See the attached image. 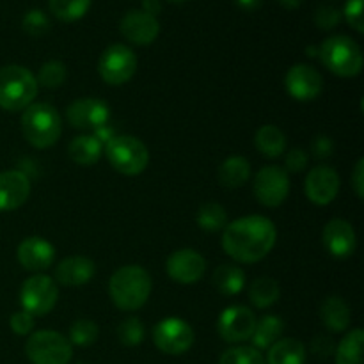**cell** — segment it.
I'll use <instances>...</instances> for the list:
<instances>
[{"label": "cell", "instance_id": "1", "mask_svg": "<svg viewBox=\"0 0 364 364\" xmlns=\"http://www.w3.org/2000/svg\"><path fill=\"white\" fill-rule=\"evenodd\" d=\"M277 230L263 215H249L233 220L223 231V249L238 263H256L274 249Z\"/></svg>", "mask_w": 364, "mask_h": 364}, {"label": "cell", "instance_id": "2", "mask_svg": "<svg viewBox=\"0 0 364 364\" xmlns=\"http://www.w3.org/2000/svg\"><path fill=\"white\" fill-rule=\"evenodd\" d=\"M151 276L139 265L121 267L109 281L110 299L123 311L142 308L151 295Z\"/></svg>", "mask_w": 364, "mask_h": 364}, {"label": "cell", "instance_id": "3", "mask_svg": "<svg viewBox=\"0 0 364 364\" xmlns=\"http://www.w3.org/2000/svg\"><path fill=\"white\" fill-rule=\"evenodd\" d=\"M21 134L25 141L38 149H46L59 141L63 119L50 103H31L21 114Z\"/></svg>", "mask_w": 364, "mask_h": 364}, {"label": "cell", "instance_id": "4", "mask_svg": "<svg viewBox=\"0 0 364 364\" xmlns=\"http://www.w3.org/2000/svg\"><path fill=\"white\" fill-rule=\"evenodd\" d=\"M38 80L31 70L16 64L0 68V109L7 112L25 110L38 96Z\"/></svg>", "mask_w": 364, "mask_h": 364}, {"label": "cell", "instance_id": "5", "mask_svg": "<svg viewBox=\"0 0 364 364\" xmlns=\"http://www.w3.org/2000/svg\"><path fill=\"white\" fill-rule=\"evenodd\" d=\"M318 57L323 66L338 77H358L363 70V52L348 36H331L320 45Z\"/></svg>", "mask_w": 364, "mask_h": 364}, {"label": "cell", "instance_id": "6", "mask_svg": "<svg viewBox=\"0 0 364 364\" xmlns=\"http://www.w3.org/2000/svg\"><path fill=\"white\" fill-rule=\"evenodd\" d=\"M105 156L112 169L124 176L144 173L149 164V151L144 142L132 135H112L107 141Z\"/></svg>", "mask_w": 364, "mask_h": 364}, {"label": "cell", "instance_id": "7", "mask_svg": "<svg viewBox=\"0 0 364 364\" xmlns=\"http://www.w3.org/2000/svg\"><path fill=\"white\" fill-rule=\"evenodd\" d=\"M25 354L32 364H68L73 345L57 331H38L25 343Z\"/></svg>", "mask_w": 364, "mask_h": 364}, {"label": "cell", "instance_id": "8", "mask_svg": "<svg viewBox=\"0 0 364 364\" xmlns=\"http://www.w3.org/2000/svg\"><path fill=\"white\" fill-rule=\"evenodd\" d=\"M59 299V288L52 277L45 274H36L28 277L20 290V302L25 311L32 316H45L55 308Z\"/></svg>", "mask_w": 364, "mask_h": 364}, {"label": "cell", "instance_id": "9", "mask_svg": "<svg viewBox=\"0 0 364 364\" xmlns=\"http://www.w3.org/2000/svg\"><path fill=\"white\" fill-rule=\"evenodd\" d=\"M98 71L109 85H123L134 78L137 71V57L124 45H112L103 50L98 60Z\"/></svg>", "mask_w": 364, "mask_h": 364}, {"label": "cell", "instance_id": "10", "mask_svg": "<svg viewBox=\"0 0 364 364\" xmlns=\"http://www.w3.org/2000/svg\"><path fill=\"white\" fill-rule=\"evenodd\" d=\"M196 334L194 329L185 320L169 316L160 320L153 329V341L156 348L164 354L181 355L188 352L194 345Z\"/></svg>", "mask_w": 364, "mask_h": 364}, {"label": "cell", "instance_id": "11", "mask_svg": "<svg viewBox=\"0 0 364 364\" xmlns=\"http://www.w3.org/2000/svg\"><path fill=\"white\" fill-rule=\"evenodd\" d=\"M252 191L259 205L276 208L283 205L290 194V178L287 171L277 166L263 167L256 174Z\"/></svg>", "mask_w": 364, "mask_h": 364}, {"label": "cell", "instance_id": "12", "mask_svg": "<svg viewBox=\"0 0 364 364\" xmlns=\"http://www.w3.org/2000/svg\"><path fill=\"white\" fill-rule=\"evenodd\" d=\"M256 316L245 306H230L220 313L217 320L219 336L228 343H242L251 340L256 327Z\"/></svg>", "mask_w": 364, "mask_h": 364}, {"label": "cell", "instance_id": "13", "mask_svg": "<svg viewBox=\"0 0 364 364\" xmlns=\"http://www.w3.org/2000/svg\"><path fill=\"white\" fill-rule=\"evenodd\" d=\"M66 117L77 130H102L109 121L110 109L102 100L80 98L68 107Z\"/></svg>", "mask_w": 364, "mask_h": 364}, {"label": "cell", "instance_id": "14", "mask_svg": "<svg viewBox=\"0 0 364 364\" xmlns=\"http://www.w3.org/2000/svg\"><path fill=\"white\" fill-rule=\"evenodd\" d=\"M284 85L291 98L297 102H311L318 98L323 89V78L318 71L308 64H295L284 77Z\"/></svg>", "mask_w": 364, "mask_h": 364}, {"label": "cell", "instance_id": "15", "mask_svg": "<svg viewBox=\"0 0 364 364\" xmlns=\"http://www.w3.org/2000/svg\"><path fill=\"white\" fill-rule=\"evenodd\" d=\"M166 270L180 284H194L206 272V259L194 249H180L167 258Z\"/></svg>", "mask_w": 364, "mask_h": 364}, {"label": "cell", "instance_id": "16", "mask_svg": "<svg viewBox=\"0 0 364 364\" xmlns=\"http://www.w3.org/2000/svg\"><path fill=\"white\" fill-rule=\"evenodd\" d=\"M304 192L311 203L326 206L336 199L340 192V176L329 166H316L306 176Z\"/></svg>", "mask_w": 364, "mask_h": 364}, {"label": "cell", "instance_id": "17", "mask_svg": "<svg viewBox=\"0 0 364 364\" xmlns=\"http://www.w3.org/2000/svg\"><path fill=\"white\" fill-rule=\"evenodd\" d=\"M20 265L28 272H45L55 259V247L41 237H28L20 242L16 249Z\"/></svg>", "mask_w": 364, "mask_h": 364}, {"label": "cell", "instance_id": "18", "mask_svg": "<svg viewBox=\"0 0 364 364\" xmlns=\"http://www.w3.org/2000/svg\"><path fill=\"white\" fill-rule=\"evenodd\" d=\"M119 31L130 43L139 46L151 45L160 34V23L155 16L144 11H128L121 18Z\"/></svg>", "mask_w": 364, "mask_h": 364}, {"label": "cell", "instance_id": "19", "mask_svg": "<svg viewBox=\"0 0 364 364\" xmlns=\"http://www.w3.org/2000/svg\"><path fill=\"white\" fill-rule=\"evenodd\" d=\"M322 244L333 258L345 259L354 255L358 238L350 223L343 219H333L323 228Z\"/></svg>", "mask_w": 364, "mask_h": 364}, {"label": "cell", "instance_id": "20", "mask_svg": "<svg viewBox=\"0 0 364 364\" xmlns=\"http://www.w3.org/2000/svg\"><path fill=\"white\" fill-rule=\"evenodd\" d=\"M31 196V180L21 171L0 173V212H13Z\"/></svg>", "mask_w": 364, "mask_h": 364}, {"label": "cell", "instance_id": "21", "mask_svg": "<svg viewBox=\"0 0 364 364\" xmlns=\"http://www.w3.org/2000/svg\"><path fill=\"white\" fill-rule=\"evenodd\" d=\"M96 274L95 263L85 256L64 258L55 269V279L63 287H82L87 284Z\"/></svg>", "mask_w": 364, "mask_h": 364}, {"label": "cell", "instance_id": "22", "mask_svg": "<svg viewBox=\"0 0 364 364\" xmlns=\"http://www.w3.org/2000/svg\"><path fill=\"white\" fill-rule=\"evenodd\" d=\"M320 318L323 326L333 333H343L350 326V308L341 297H327L320 308Z\"/></svg>", "mask_w": 364, "mask_h": 364}, {"label": "cell", "instance_id": "23", "mask_svg": "<svg viewBox=\"0 0 364 364\" xmlns=\"http://www.w3.org/2000/svg\"><path fill=\"white\" fill-rule=\"evenodd\" d=\"M217 176H219V183L226 188L244 187L251 176V164L245 156L233 155L220 164Z\"/></svg>", "mask_w": 364, "mask_h": 364}, {"label": "cell", "instance_id": "24", "mask_svg": "<svg viewBox=\"0 0 364 364\" xmlns=\"http://www.w3.org/2000/svg\"><path fill=\"white\" fill-rule=\"evenodd\" d=\"M102 141L96 135H80L68 146V155L78 166H92L102 159Z\"/></svg>", "mask_w": 364, "mask_h": 364}, {"label": "cell", "instance_id": "25", "mask_svg": "<svg viewBox=\"0 0 364 364\" xmlns=\"http://www.w3.org/2000/svg\"><path fill=\"white\" fill-rule=\"evenodd\" d=\"M306 347L295 338H284L269 348L267 364H304Z\"/></svg>", "mask_w": 364, "mask_h": 364}, {"label": "cell", "instance_id": "26", "mask_svg": "<svg viewBox=\"0 0 364 364\" xmlns=\"http://www.w3.org/2000/svg\"><path fill=\"white\" fill-rule=\"evenodd\" d=\"M255 144L258 151L267 159H277L287 149V137L276 124H265L255 135Z\"/></svg>", "mask_w": 364, "mask_h": 364}, {"label": "cell", "instance_id": "27", "mask_svg": "<svg viewBox=\"0 0 364 364\" xmlns=\"http://www.w3.org/2000/svg\"><path fill=\"white\" fill-rule=\"evenodd\" d=\"M212 281L219 294L226 295V297H233V295H238L244 290L245 274L237 265H220L213 272Z\"/></svg>", "mask_w": 364, "mask_h": 364}, {"label": "cell", "instance_id": "28", "mask_svg": "<svg viewBox=\"0 0 364 364\" xmlns=\"http://www.w3.org/2000/svg\"><path fill=\"white\" fill-rule=\"evenodd\" d=\"M284 331V322L279 316H263L259 322H256L255 333H252L251 340L255 348H270L276 341H279L281 334Z\"/></svg>", "mask_w": 364, "mask_h": 364}, {"label": "cell", "instance_id": "29", "mask_svg": "<svg viewBox=\"0 0 364 364\" xmlns=\"http://www.w3.org/2000/svg\"><path fill=\"white\" fill-rule=\"evenodd\" d=\"M281 297V288L272 277H259L249 288V301L259 309L270 308Z\"/></svg>", "mask_w": 364, "mask_h": 364}, {"label": "cell", "instance_id": "30", "mask_svg": "<svg viewBox=\"0 0 364 364\" xmlns=\"http://www.w3.org/2000/svg\"><path fill=\"white\" fill-rule=\"evenodd\" d=\"M364 333L354 329L336 347V364H363Z\"/></svg>", "mask_w": 364, "mask_h": 364}, {"label": "cell", "instance_id": "31", "mask_svg": "<svg viewBox=\"0 0 364 364\" xmlns=\"http://www.w3.org/2000/svg\"><path fill=\"white\" fill-rule=\"evenodd\" d=\"M48 7L57 20L71 23L87 14L91 0H48Z\"/></svg>", "mask_w": 364, "mask_h": 364}, {"label": "cell", "instance_id": "32", "mask_svg": "<svg viewBox=\"0 0 364 364\" xmlns=\"http://www.w3.org/2000/svg\"><path fill=\"white\" fill-rule=\"evenodd\" d=\"M196 220H198V226L203 231H208V233H217V231H223L228 226L226 210L219 203H205L199 208Z\"/></svg>", "mask_w": 364, "mask_h": 364}, {"label": "cell", "instance_id": "33", "mask_svg": "<svg viewBox=\"0 0 364 364\" xmlns=\"http://www.w3.org/2000/svg\"><path fill=\"white\" fill-rule=\"evenodd\" d=\"M98 326L92 320L82 318L71 323L70 327V343L77 347H91L98 340Z\"/></svg>", "mask_w": 364, "mask_h": 364}, {"label": "cell", "instance_id": "34", "mask_svg": "<svg viewBox=\"0 0 364 364\" xmlns=\"http://www.w3.org/2000/svg\"><path fill=\"white\" fill-rule=\"evenodd\" d=\"M146 329L144 323L137 316H130V318L123 320L117 327V338L124 347H137L144 341Z\"/></svg>", "mask_w": 364, "mask_h": 364}, {"label": "cell", "instance_id": "35", "mask_svg": "<svg viewBox=\"0 0 364 364\" xmlns=\"http://www.w3.org/2000/svg\"><path fill=\"white\" fill-rule=\"evenodd\" d=\"M68 77V68L60 60H48L41 66L38 75V85L41 84L46 89H57L64 84Z\"/></svg>", "mask_w": 364, "mask_h": 364}, {"label": "cell", "instance_id": "36", "mask_svg": "<svg viewBox=\"0 0 364 364\" xmlns=\"http://www.w3.org/2000/svg\"><path fill=\"white\" fill-rule=\"evenodd\" d=\"M219 364H267L262 352L255 347H231L220 355Z\"/></svg>", "mask_w": 364, "mask_h": 364}, {"label": "cell", "instance_id": "37", "mask_svg": "<svg viewBox=\"0 0 364 364\" xmlns=\"http://www.w3.org/2000/svg\"><path fill=\"white\" fill-rule=\"evenodd\" d=\"M21 27L28 36L39 38V36H45L50 31V20L41 9H31L21 20Z\"/></svg>", "mask_w": 364, "mask_h": 364}, {"label": "cell", "instance_id": "38", "mask_svg": "<svg viewBox=\"0 0 364 364\" xmlns=\"http://www.w3.org/2000/svg\"><path fill=\"white\" fill-rule=\"evenodd\" d=\"M343 16L347 23L359 34L364 32V20H363V0H347L343 9Z\"/></svg>", "mask_w": 364, "mask_h": 364}, {"label": "cell", "instance_id": "39", "mask_svg": "<svg viewBox=\"0 0 364 364\" xmlns=\"http://www.w3.org/2000/svg\"><path fill=\"white\" fill-rule=\"evenodd\" d=\"M341 21V13L336 9V7L331 6H322L316 9L315 13V23L318 25L323 31H331V28L336 27Z\"/></svg>", "mask_w": 364, "mask_h": 364}, {"label": "cell", "instance_id": "40", "mask_svg": "<svg viewBox=\"0 0 364 364\" xmlns=\"http://www.w3.org/2000/svg\"><path fill=\"white\" fill-rule=\"evenodd\" d=\"M9 326L14 334H18V336H27L34 329V316L28 311H25V309H21V311H16L11 316Z\"/></svg>", "mask_w": 364, "mask_h": 364}, {"label": "cell", "instance_id": "41", "mask_svg": "<svg viewBox=\"0 0 364 364\" xmlns=\"http://www.w3.org/2000/svg\"><path fill=\"white\" fill-rule=\"evenodd\" d=\"M284 166H287V169L290 173H301L308 166V153L301 148L290 149L287 159H284Z\"/></svg>", "mask_w": 364, "mask_h": 364}, {"label": "cell", "instance_id": "42", "mask_svg": "<svg viewBox=\"0 0 364 364\" xmlns=\"http://www.w3.org/2000/svg\"><path fill=\"white\" fill-rule=\"evenodd\" d=\"M334 151V144L327 135H318V137L313 139L311 142V155L315 159L322 160V159H329Z\"/></svg>", "mask_w": 364, "mask_h": 364}, {"label": "cell", "instance_id": "43", "mask_svg": "<svg viewBox=\"0 0 364 364\" xmlns=\"http://www.w3.org/2000/svg\"><path fill=\"white\" fill-rule=\"evenodd\" d=\"M352 188L359 199L364 198V159H359L352 173Z\"/></svg>", "mask_w": 364, "mask_h": 364}, {"label": "cell", "instance_id": "44", "mask_svg": "<svg viewBox=\"0 0 364 364\" xmlns=\"http://www.w3.org/2000/svg\"><path fill=\"white\" fill-rule=\"evenodd\" d=\"M311 350L315 352L320 358H327L329 354H333L336 348H334V343L331 341V338L327 336H316L311 343Z\"/></svg>", "mask_w": 364, "mask_h": 364}, {"label": "cell", "instance_id": "45", "mask_svg": "<svg viewBox=\"0 0 364 364\" xmlns=\"http://www.w3.org/2000/svg\"><path fill=\"white\" fill-rule=\"evenodd\" d=\"M142 6H144L142 7V11H144V13L151 14V16H155V18H156V14L160 13V9H162L159 0H142Z\"/></svg>", "mask_w": 364, "mask_h": 364}, {"label": "cell", "instance_id": "46", "mask_svg": "<svg viewBox=\"0 0 364 364\" xmlns=\"http://www.w3.org/2000/svg\"><path fill=\"white\" fill-rule=\"evenodd\" d=\"M237 6L244 11H255L263 4V0H235Z\"/></svg>", "mask_w": 364, "mask_h": 364}, {"label": "cell", "instance_id": "47", "mask_svg": "<svg viewBox=\"0 0 364 364\" xmlns=\"http://www.w3.org/2000/svg\"><path fill=\"white\" fill-rule=\"evenodd\" d=\"M277 2H279L284 9H299L304 0H277Z\"/></svg>", "mask_w": 364, "mask_h": 364}, {"label": "cell", "instance_id": "48", "mask_svg": "<svg viewBox=\"0 0 364 364\" xmlns=\"http://www.w3.org/2000/svg\"><path fill=\"white\" fill-rule=\"evenodd\" d=\"M169 2H174V4H181V2H187V0H169Z\"/></svg>", "mask_w": 364, "mask_h": 364}, {"label": "cell", "instance_id": "49", "mask_svg": "<svg viewBox=\"0 0 364 364\" xmlns=\"http://www.w3.org/2000/svg\"><path fill=\"white\" fill-rule=\"evenodd\" d=\"M78 364H84V363H78Z\"/></svg>", "mask_w": 364, "mask_h": 364}]
</instances>
